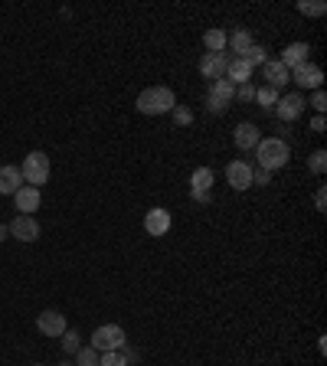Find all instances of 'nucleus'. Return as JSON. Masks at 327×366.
<instances>
[{
  "mask_svg": "<svg viewBox=\"0 0 327 366\" xmlns=\"http://www.w3.org/2000/svg\"><path fill=\"white\" fill-rule=\"evenodd\" d=\"M291 161V148L288 141L281 138H262L255 144V167H262V170H281V167H288Z\"/></svg>",
  "mask_w": 327,
  "mask_h": 366,
  "instance_id": "f257e3e1",
  "label": "nucleus"
},
{
  "mask_svg": "<svg viewBox=\"0 0 327 366\" xmlns=\"http://www.w3.org/2000/svg\"><path fill=\"white\" fill-rule=\"evenodd\" d=\"M138 112L141 114H151V118H157V114H170L177 105V95L167 85H151V89H144L138 95Z\"/></svg>",
  "mask_w": 327,
  "mask_h": 366,
  "instance_id": "f03ea898",
  "label": "nucleus"
},
{
  "mask_svg": "<svg viewBox=\"0 0 327 366\" xmlns=\"http://www.w3.org/2000/svg\"><path fill=\"white\" fill-rule=\"evenodd\" d=\"M20 174H23V183L26 187H43V183H50V157L43 151H30L23 157V164H20Z\"/></svg>",
  "mask_w": 327,
  "mask_h": 366,
  "instance_id": "7ed1b4c3",
  "label": "nucleus"
},
{
  "mask_svg": "<svg viewBox=\"0 0 327 366\" xmlns=\"http://www.w3.org/2000/svg\"><path fill=\"white\" fill-rule=\"evenodd\" d=\"M128 343V334L121 324H101V327L92 330V343L88 347H95L99 354H108V350H121Z\"/></svg>",
  "mask_w": 327,
  "mask_h": 366,
  "instance_id": "20e7f679",
  "label": "nucleus"
},
{
  "mask_svg": "<svg viewBox=\"0 0 327 366\" xmlns=\"http://www.w3.org/2000/svg\"><path fill=\"white\" fill-rule=\"evenodd\" d=\"M236 99V85L229 79H216L210 82V92H206V108L213 114H223L229 108V101Z\"/></svg>",
  "mask_w": 327,
  "mask_h": 366,
  "instance_id": "39448f33",
  "label": "nucleus"
},
{
  "mask_svg": "<svg viewBox=\"0 0 327 366\" xmlns=\"http://www.w3.org/2000/svg\"><path fill=\"white\" fill-rule=\"evenodd\" d=\"M304 108H308V99H304V92H291V95H281V99H278V105L272 108V112L278 114V121L291 125V121H298V118L304 114Z\"/></svg>",
  "mask_w": 327,
  "mask_h": 366,
  "instance_id": "423d86ee",
  "label": "nucleus"
},
{
  "mask_svg": "<svg viewBox=\"0 0 327 366\" xmlns=\"http://www.w3.org/2000/svg\"><path fill=\"white\" fill-rule=\"evenodd\" d=\"M291 82L298 85V89H321L324 85V72H321V65L317 63H304V65H298V69H291Z\"/></svg>",
  "mask_w": 327,
  "mask_h": 366,
  "instance_id": "0eeeda50",
  "label": "nucleus"
},
{
  "mask_svg": "<svg viewBox=\"0 0 327 366\" xmlns=\"http://www.w3.org/2000/svg\"><path fill=\"white\" fill-rule=\"evenodd\" d=\"M226 63H229V52H203L200 59V76L216 82V79H226Z\"/></svg>",
  "mask_w": 327,
  "mask_h": 366,
  "instance_id": "6e6552de",
  "label": "nucleus"
},
{
  "mask_svg": "<svg viewBox=\"0 0 327 366\" xmlns=\"http://www.w3.org/2000/svg\"><path fill=\"white\" fill-rule=\"evenodd\" d=\"M170 213L164 210V206H154V210H148V216H144V232L148 236H154V239H161V236H167L170 232Z\"/></svg>",
  "mask_w": 327,
  "mask_h": 366,
  "instance_id": "1a4fd4ad",
  "label": "nucleus"
},
{
  "mask_svg": "<svg viewBox=\"0 0 327 366\" xmlns=\"http://www.w3.org/2000/svg\"><path fill=\"white\" fill-rule=\"evenodd\" d=\"M226 180L232 190H249L252 187V164L249 161H229L226 164Z\"/></svg>",
  "mask_w": 327,
  "mask_h": 366,
  "instance_id": "9d476101",
  "label": "nucleus"
},
{
  "mask_svg": "<svg viewBox=\"0 0 327 366\" xmlns=\"http://www.w3.org/2000/svg\"><path fill=\"white\" fill-rule=\"evenodd\" d=\"M37 330L39 334H46V337H63L66 334V314H59V311H43V314H37Z\"/></svg>",
  "mask_w": 327,
  "mask_h": 366,
  "instance_id": "9b49d317",
  "label": "nucleus"
},
{
  "mask_svg": "<svg viewBox=\"0 0 327 366\" xmlns=\"http://www.w3.org/2000/svg\"><path fill=\"white\" fill-rule=\"evenodd\" d=\"M7 229H10L13 239H20V242H37L39 239V223L33 219V216H20V213H17V219H13Z\"/></svg>",
  "mask_w": 327,
  "mask_h": 366,
  "instance_id": "f8f14e48",
  "label": "nucleus"
},
{
  "mask_svg": "<svg viewBox=\"0 0 327 366\" xmlns=\"http://www.w3.org/2000/svg\"><path fill=\"white\" fill-rule=\"evenodd\" d=\"M278 63L285 65V69H298V65H304V63H311V46L308 43H291V46H285L281 50V59Z\"/></svg>",
  "mask_w": 327,
  "mask_h": 366,
  "instance_id": "ddd939ff",
  "label": "nucleus"
},
{
  "mask_svg": "<svg viewBox=\"0 0 327 366\" xmlns=\"http://www.w3.org/2000/svg\"><path fill=\"white\" fill-rule=\"evenodd\" d=\"M232 141H236V148H239V151H255V144L262 141V131L252 125V121H239L236 131H232Z\"/></svg>",
  "mask_w": 327,
  "mask_h": 366,
  "instance_id": "4468645a",
  "label": "nucleus"
},
{
  "mask_svg": "<svg viewBox=\"0 0 327 366\" xmlns=\"http://www.w3.org/2000/svg\"><path fill=\"white\" fill-rule=\"evenodd\" d=\"M262 79H265V85H272V89H285L291 82V72L285 69V65L278 63V59H268V63L262 65Z\"/></svg>",
  "mask_w": 327,
  "mask_h": 366,
  "instance_id": "2eb2a0df",
  "label": "nucleus"
},
{
  "mask_svg": "<svg viewBox=\"0 0 327 366\" xmlns=\"http://www.w3.org/2000/svg\"><path fill=\"white\" fill-rule=\"evenodd\" d=\"M23 187V174L17 164H3L0 167V196H13L17 190Z\"/></svg>",
  "mask_w": 327,
  "mask_h": 366,
  "instance_id": "dca6fc26",
  "label": "nucleus"
},
{
  "mask_svg": "<svg viewBox=\"0 0 327 366\" xmlns=\"http://www.w3.org/2000/svg\"><path fill=\"white\" fill-rule=\"evenodd\" d=\"M252 76H255V69H252L246 59H239V56H229L226 79L232 82V85H246V82H252Z\"/></svg>",
  "mask_w": 327,
  "mask_h": 366,
  "instance_id": "f3484780",
  "label": "nucleus"
},
{
  "mask_svg": "<svg viewBox=\"0 0 327 366\" xmlns=\"http://www.w3.org/2000/svg\"><path fill=\"white\" fill-rule=\"evenodd\" d=\"M13 200H17V210H20V216H33L39 210V190L37 187H20L17 193H13Z\"/></svg>",
  "mask_w": 327,
  "mask_h": 366,
  "instance_id": "a211bd4d",
  "label": "nucleus"
},
{
  "mask_svg": "<svg viewBox=\"0 0 327 366\" xmlns=\"http://www.w3.org/2000/svg\"><path fill=\"white\" fill-rule=\"evenodd\" d=\"M252 43H255L252 33H249V30H242V26H239V30H232V33H226V52H229V56H242Z\"/></svg>",
  "mask_w": 327,
  "mask_h": 366,
  "instance_id": "6ab92c4d",
  "label": "nucleus"
},
{
  "mask_svg": "<svg viewBox=\"0 0 327 366\" xmlns=\"http://www.w3.org/2000/svg\"><path fill=\"white\" fill-rule=\"evenodd\" d=\"M203 46H206V52H226V30H206Z\"/></svg>",
  "mask_w": 327,
  "mask_h": 366,
  "instance_id": "aec40b11",
  "label": "nucleus"
},
{
  "mask_svg": "<svg viewBox=\"0 0 327 366\" xmlns=\"http://www.w3.org/2000/svg\"><path fill=\"white\" fill-rule=\"evenodd\" d=\"M213 170L210 167H197L193 174H190V190H213Z\"/></svg>",
  "mask_w": 327,
  "mask_h": 366,
  "instance_id": "412c9836",
  "label": "nucleus"
},
{
  "mask_svg": "<svg viewBox=\"0 0 327 366\" xmlns=\"http://www.w3.org/2000/svg\"><path fill=\"white\" fill-rule=\"evenodd\" d=\"M278 99H281V92H275L272 85H255V101L262 105L265 112H272L278 105Z\"/></svg>",
  "mask_w": 327,
  "mask_h": 366,
  "instance_id": "4be33fe9",
  "label": "nucleus"
},
{
  "mask_svg": "<svg viewBox=\"0 0 327 366\" xmlns=\"http://www.w3.org/2000/svg\"><path fill=\"white\" fill-rule=\"evenodd\" d=\"M79 350H82V334H79L76 327H66V334H63V354L66 356H76Z\"/></svg>",
  "mask_w": 327,
  "mask_h": 366,
  "instance_id": "5701e85b",
  "label": "nucleus"
},
{
  "mask_svg": "<svg viewBox=\"0 0 327 366\" xmlns=\"http://www.w3.org/2000/svg\"><path fill=\"white\" fill-rule=\"evenodd\" d=\"M239 59H246V63L252 65V69H255V65H259V69H262L265 63H268V52H265V46H259V43H252L249 50L242 52Z\"/></svg>",
  "mask_w": 327,
  "mask_h": 366,
  "instance_id": "b1692460",
  "label": "nucleus"
},
{
  "mask_svg": "<svg viewBox=\"0 0 327 366\" xmlns=\"http://www.w3.org/2000/svg\"><path fill=\"white\" fill-rule=\"evenodd\" d=\"M298 13H304V17H324L327 3L324 0H298Z\"/></svg>",
  "mask_w": 327,
  "mask_h": 366,
  "instance_id": "393cba45",
  "label": "nucleus"
},
{
  "mask_svg": "<svg viewBox=\"0 0 327 366\" xmlns=\"http://www.w3.org/2000/svg\"><path fill=\"white\" fill-rule=\"evenodd\" d=\"M99 366H131V363H128L125 350H108V354H99Z\"/></svg>",
  "mask_w": 327,
  "mask_h": 366,
  "instance_id": "a878e982",
  "label": "nucleus"
},
{
  "mask_svg": "<svg viewBox=\"0 0 327 366\" xmlns=\"http://www.w3.org/2000/svg\"><path fill=\"white\" fill-rule=\"evenodd\" d=\"M308 167H311V174H317V177H321V174L327 170V151H321V148H317V151L308 157Z\"/></svg>",
  "mask_w": 327,
  "mask_h": 366,
  "instance_id": "bb28decb",
  "label": "nucleus"
},
{
  "mask_svg": "<svg viewBox=\"0 0 327 366\" xmlns=\"http://www.w3.org/2000/svg\"><path fill=\"white\" fill-rule=\"evenodd\" d=\"M76 366H99V350L95 347H82L76 354Z\"/></svg>",
  "mask_w": 327,
  "mask_h": 366,
  "instance_id": "cd10ccee",
  "label": "nucleus"
},
{
  "mask_svg": "<svg viewBox=\"0 0 327 366\" xmlns=\"http://www.w3.org/2000/svg\"><path fill=\"white\" fill-rule=\"evenodd\" d=\"M174 125H180V128H190L193 125V112H190L187 105H174Z\"/></svg>",
  "mask_w": 327,
  "mask_h": 366,
  "instance_id": "c85d7f7f",
  "label": "nucleus"
},
{
  "mask_svg": "<svg viewBox=\"0 0 327 366\" xmlns=\"http://www.w3.org/2000/svg\"><path fill=\"white\" fill-rule=\"evenodd\" d=\"M308 105H311L317 114H324L327 112V95H324V89H315V92H311V101H308Z\"/></svg>",
  "mask_w": 327,
  "mask_h": 366,
  "instance_id": "c756f323",
  "label": "nucleus"
},
{
  "mask_svg": "<svg viewBox=\"0 0 327 366\" xmlns=\"http://www.w3.org/2000/svg\"><path fill=\"white\" fill-rule=\"evenodd\" d=\"M268 183H272V174L262 167H252V187H268Z\"/></svg>",
  "mask_w": 327,
  "mask_h": 366,
  "instance_id": "7c9ffc66",
  "label": "nucleus"
},
{
  "mask_svg": "<svg viewBox=\"0 0 327 366\" xmlns=\"http://www.w3.org/2000/svg\"><path fill=\"white\" fill-rule=\"evenodd\" d=\"M236 99H239V101H255V82L236 85Z\"/></svg>",
  "mask_w": 327,
  "mask_h": 366,
  "instance_id": "2f4dec72",
  "label": "nucleus"
},
{
  "mask_svg": "<svg viewBox=\"0 0 327 366\" xmlns=\"http://www.w3.org/2000/svg\"><path fill=\"white\" fill-rule=\"evenodd\" d=\"M315 210L317 213H324L327 210V190L324 187H317V193H315Z\"/></svg>",
  "mask_w": 327,
  "mask_h": 366,
  "instance_id": "473e14b6",
  "label": "nucleus"
},
{
  "mask_svg": "<svg viewBox=\"0 0 327 366\" xmlns=\"http://www.w3.org/2000/svg\"><path fill=\"white\" fill-rule=\"evenodd\" d=\"M190 196L197 203H213V190H190Z\"/></svg>",
  "mask_w": 327,
  "mask_h": 366,
  "instance_id": "72a5a7b5",
  "label": "nucleus"
},
{
  "mask_svg": "<svg viewBox=\"0 0 327 366\" xmlns=\"http://www.w3.org/2000/svg\"><path fill=\"white\" fill-rule=\"evenodd\" d=\"M324 128H327L324 114H315V118H311V131H315V134H324Z\"/></svg>",
  "mask_w": 327,
  "mask_h": 366,
  "instance_id": "f704fd0d",
  "label": "nucleus"
},
{
  "mask_svg": "<svg viewBox=\"0 0 327 366\" xmlns=\"http://www.w3.org/2000/svg\"><path fill=\"white\" fill-rule=\"evenodd\" d=\"M3 239H10V229H7L3 223H0V242H3Z\"/></svg>",
  "mask_w": 327,
  "mask_h": 366,
  "instance_id": "c9c22d12",
  "label": "nucleus"
},
{
  "mask_svg": "<svg viewBox=\"0 0 327 366\" xmlns=\"http://www.w3.org/2000/svg\"><path fill=\"white\" fill-rule=\"evenodd\" d=\"M59 366H72V363H69V360H66V363H59Z\"/></svg>",
  "mask_w": 327,
  "mask_h": 366,
  "instance_id": "e433bc0d",
  "label": "nucleus"
},
{
  "mask_svg": "<svg viewBox=\"0 0 327 366\" xmlns=\"http://www.w3.org/2000/svg\"><path fill=\"white\" fill-rule=\"evenodd\" d=\"M33 366H46V363H33Z\"/></svg>",
  "mask_w": 327,
  "mask_h": 366,
  "instance_id": "4c0bfd02",
  "label": "nucleus"
}]
</instances>
